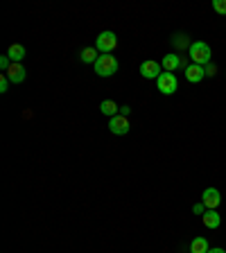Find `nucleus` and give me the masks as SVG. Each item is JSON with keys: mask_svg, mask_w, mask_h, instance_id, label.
Here are the masks:
<instances>
[{"mask_svg": "<svg viewBox=\"0 0 226 253\" xmlns=\"http://www.w3.org/2000/svg\"><path fill=\"white\" fill-rule=\"evenodd\" d=\"M188 52H190V59H192V63H197V66H204V68H206V66L211 63L213 52H211V47H208V43H204V41L190 43Z\"/></svg>", "mask_w": 226, "mask_h": 253, "instance_id": "1", "label": "nucleus"}, {"mask_svg": "<svg viewBox=\"0 0 226 253\" xmlns=\"http://www.w3.org/2000/svg\"><path fill=\"white\" fill-rule=\"evenodd\" d=\"M93 66H95V73L100 77H111V75H116L120 70V63H118V59L113 54H100V59Z\"/></svg>", "mask_w": 226, "mask_h": 253, "instance_id": "2", "label": "nucleus"}, {"mask_svg": "<svg viewBox=\"0 0 226 253\" xmlns=\"http://www.w3.org/2000/svg\"><path fill=\"white\" fill-rule=\"evenodd\" d=\"M116 47H118V37L113 32H102L100 37H97V41H95V50L102 54L113 52Z\"/></svg>", "mask_w": 226, "mask_h": 253, "instance_id": "3", "label": "nucleus"}, {"mask_svg": "<svg viewBox=\"0 0 226 253\" xmlns=\"http://www.w3.org/2000/svg\"><path fill=\"white\" fill-rule=\"evenodd\" d=\"M156 82H158V90L163 95H172L179 90V82H177V75L174 73H163Z\"/></svg>", "mask_w": 226, "mask_h": 253, "instance_id": "4", "label": "nucleus"}, {"mask_svg": "<svg viewBox=\"0 0 226 253\" xmlns=\"http://www.w3.org/2000/svg\"><path fill=\"white\" fill-rule=\"evenodd\" d=\"M201 204L208 208V211H217V206L222 204V195L217 188H206L204 195H201Z\"/></svg>", "mask_w": 226, "mask_h": 253, "instance_id": "5", "label": "nucleus"}, {"mask_svg": "<svg viewBox=\"0 0 226 253\" xmlns=\"http://www.w3.org/2000/svg\"><path fill=\"white\" fill-rule=\"evenodd\" d=\"M109 129H111V133H116V136H125V133H129V120L118 113L116 118L109 120Z\"/></svg>", "mask_w": 226, "mask_h": 253, "instance_id": "6", "label": "nucleus"}, {"mask_svg": "<svg viewBox=\"0 0 226 253\" xmlns=\"http://www.w3.org/2000/svg\"><path fill=\"white\" fill-rule=\"evenodd\" d=\"M161 70H163V66H161L158 61H145L140 66V75L145 79H158L161 75H163Z\"/></svg>", "mask_w": 226, "mask_h": 253, "instance_id": "7", "label": "nucleus"}, {"mask_svg": "<svg viewBox=\"0 0 226 253\" xmlns=\"http://www.w3.org/2000/svg\"><path fill=\"white\" fill-rule=\"evenodd\" d=\"M204 77H206V68H204V66L192 63V66H188V68H185V79H188V82H192V84H199Z\"/></svg>", "mask_w": 226, "mask_h": 253, "instance_id": "8", "label": "nucleus"}, {"mask_svg": "<svg viewBox=\"0 0 226 253\" xmlns=\"http://www.w3.org/2000/svg\"><path fill=\"white\" fill-rule=\"evenodd\" d=\"M7 79H9L11 84H21V82H25V68H23L21 63H11L9 70H7Z\"/></svg>", "mask_w": 226, "mask_h": 253, "instance_id": "9", "label": "nucleus"}, {"mask_svg": "<svg viewBox=\"0 0 226 253\" xmlns=\"http://www.w3.org/2000/svg\"><path fill=\"white\" fill-rule=\"evenodd\" d=\"M161 66H163L165 73H174V70L181 66V57L179 54H165L163 61H161Z\"/></svg>", "mask_w": 226, "mask_h": 253, "instance_id": "10", "label": "nucleus"}, {"mask_svg": "<svg viewBox=\"0 0 226 253\" xmlns=\"http://www.w3.org/2000/svg\"><path fill=\"white\" fill-rule=\"evenodd\" d=\"M7 57L11 59V63H21L23 59H25V47L18 45V43H14V45L7 47Z\"/></svg>", "mask_w": 226, "mask_h": 253, "instance_id": "11", "label": "nucleus"}, {"mask_svg": "<svg viewBox=\"0 0 226 253\" xmlns=\"http://www.w3.org/2000/svg\"><path fill=\"white\" fill-rule=\"evenodd\" d=\"M222 224V217L217 211H206L204 212V226L206 228H220Z\"/></svg>", "mask_w": 226, "mask_h": 253, "instance_id": "12", "label": "nucleus"}, {"mask_svg": "<svg viewBox=\"0 0 226 253\" xmlns=\"http://www.w3.org/2000/svg\"><path fill=\"white\" fill-rule=\"evenodd\" d=\"M190 253H208V240L206 237H195L190 244Z\"/></svg>", "mask_w": 226, "mask_h": 253, "instance_id": "13", "label": "nucleus"}, {"mask_svg": "<svg viewBox=\"0 0 226 253\" xmlns=\"http://www.w3.org/2000/svg\"><path fill=\"white\" fill-rule=\"evenodd\" d=\"M100 111H102V116H109V118H116L118 113V104L113 100H104L100 104Z\"/></svg>", "mask_w": 226, "mask_h": 253, "instance_id": "14", "label": "nucleus"}, {"mask_svg": "<svg viewBox=\"0 0 226 253\" xmlns=\"http://www.w3.org/2000/svg\"><path fill=\"white\" fill-rule=\"evenodd\" d=\"M79 59H82L84 63H95L97 59H100V54H97V50H95V47H86V50H82Z\"/></svg>", "mask_w": 226, "mask_h": 253, "instance_id": "15", "label": "nucleus"}, {"mask_svg": "<svg viewBox=\"0 0 226 253\" xmlns=\"http://www.w3.org/2000/svg\"><path fill=\"white\" fill-rule=\"evenodd\" d=\"M172 45L177 47V50H181V47H185L188 45V37H185V34H177V37L172 39ZM190 47V45H188Z\"/></svg>", "mask_w": 226, "mask_h": 253, "instance_id": "16", "label": "nucleus"}, {"mask_svg": "<svg viewBox=\"0 0 226 253\" xmlns=\"http://www.w3.org/2000/svg\"><path fill=\"white\" fill-rule=\"evenodd\" d=\"M213 11L220 16H226V0H215L213 2Z\"/></svg>", "mask_w": 226, "mask_h": 253, "instance_id": "17", "label": "nucleus"}, {"mask_svg": "<svg viewBox=\"0 0 226 253\" xmlns=\"http://www.w3.org/2000/svg\"><path fill=\"white\" fill-rule=\"evenodd\" d=\"M9 66H11V59L7 57V54H5V57H0V70H5V73H7V70H9Z\"/></svg>", "mask_w": 226, "mask_h": 253, "instance_id": "18", "label": "nucleus"}, {"mask_svg": "<svg viewBox=\"0 0 226 253\" xmlns=\"http://www.w3.org/2000/svg\"><path fill=\"white\" fill-rule=\"evenodd\" d=\"M7 88H9V79H7V75H2L0 77V93H7Z\"/></svg>", "mask_w": 226, "mask_h": 253, "instance_id": "19", "label": "nucleus"}, {"mask_svg": "<svg viewBox=\"0 0 226 253\" xmlns=\"http://www.w3.org/2000/svg\"><path fill=\"white\" fill-rule=\"evenodd\" d=\"M206 211H208V208H206L204 204H195V206H192V212H195V215H204Z\"/></svg>", "mask_w": 226, "mask_h": 253, "instance_id": "20", "label": "nucleus"}, {"mask_svg": "<svg viewBox=\"0 0 226 253\" xmlns=\"http://www.w3.org/2000/svg\"><path fill=\"white\" fill-rule=\"evenodd\" d=\"M215 73H217V66L215 63H208L206 66V77H215Z\"/></svg>", "mask_w": 226, "mask_h": 253, "instance_id": "21", "label": "nucleus"}, {"mask_svg": "<svg viewBox=\"0 0 226 253\" xmlns=\"http://www.w3.org/2000/svg\"><path fill=\"white\" fill-rule=\"evenodd\" d=\"M129 111H132V109H129V106H122V109H120V116H129Z\"/></svg>", "mask_w": 226, "mask_h": 253, "instance_id": "22", "label": "nucleus"}, {"mask_svg": "<svg viewBox=\"0 0 226 253\" xmlns=\"http://www.w3.org/2000/svg\"><path fill=\"white\" fill-rule=\"evenodd\" d=\"M208 253H226L224 249H220V247H215V249H208Z\"/></svg>", "mask_w": 226, "mask_h": 253, "instance_id": "23", "label": "nucleus"}]
</instances>
